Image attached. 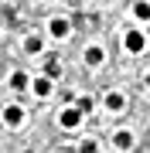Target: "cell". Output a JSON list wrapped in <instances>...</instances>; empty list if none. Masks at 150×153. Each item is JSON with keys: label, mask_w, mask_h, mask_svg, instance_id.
I'll use <instances>...</instances> for the list:
<instances>
[{"label": "cell", "mask_w": 150, "mask_h": 153, "mask_svg": "<svg viewBox=\"0 0 150 153\" xmlns=\"http://www.w3.org/2000/svg\"><path fill=\"white\" fill-rule=\"evenodd\" d=\"M4 123L7 126H21L24 123V112L17 109V105H7V109H4Z\"/></svg>", "instance_id": "4"}, {"label": "cell", "mask_w": 150, "mask_h": 153, "mask_svg": "<svg viewBox=\"0 0 150 153\" xmlns=\"http://www.w3.org/2000/svg\"><path fill=\"white\" fill-rule=\"evenodd\" d=\"M78 153H99V143H96V140H82Z\"/></svg>", "instance_id": "13"}, {"label": "cell", "mask_w": 150, "mask_h": 153, "mask_svg": "<svg viewBox=\"0 0 150 153\" xmlns=\"http://www.w3.org/2000/svg\"><path fill=\"white\" fill-rule=\"evenodd\" d=\"M10 85L17 88V92H21V88H28V75H24V71H14V75H10Z\"/></svg>", "instance_id": "9"}, {"label": "cell", "mask_w": 150, "mask_h": 153, "mask_svg": "<svg viewBox=\"0 0 150 153\" xmlns=\"http://www.w3.org/2000/svg\"><path fill=\"white\" fill-rule=\"evenodd\" d=\"M123 105H126V99H123L119 92H109V95H106V109H109V112H119Z\"/></svg>", "instance_id": "5"}, {"label": "cell", "mask_w": 150, "mask_h": 153, "mask_svg": "<svg viewBox=\"0 0 150 153\" xmlns=\"http://www.w3.org/2000/svg\"><path fill=\"white\" fill-rule=\"evenodd\" d=\"M147 85H150V71H147Z\"/></svg>", "instance_id": "15"}, {"label": "cell", "mask_w": 150, "mask_h": 153, "mask_svg": "<svg viewBox=\"0 0 150 153\" xmlns=\"http://www.w3.org/2000/svg\"><path fill=\"white\" fill-rule=\"evenodd\" d=\"M24 48H28V55H38V51H41V38H28Z\"/></svg>", "instance_id": "12"}, {"label": "cell", "mask_w": 150, "mask_h": 153, "mask_svg": "<svg viewBox=\"0 0 150 153\" xmlns=\"http://www.w3.org/2000/svg\"><path fill=\"white\" fill-rule=\"evenodd\" d=\"M78 123H82V112L78 109H65L61 112V126H65V129H75Z\"/></svg>", "instance_id": "3"}, {"label": "cell", "mask_w": 150, "mask_h": 153, "mask_svg": "<svg viewBox=\"0 0 150 153\" xmlns=\"http://www.w3.org/2000/svg\"><path fill=\"white\" fill-rule=\"evenodd\" d=\"M113 143H116V150H123V153H126L130 146H133V133H130V129H119L116 136H113Z\"/></svg>", "instance_id": "2"}, {"label": "cell", "mask_w": 150, "mask_h": 153, "mask_svg": "<svg viewBox=\"0 0 150 153\" xmlns=\"http://www.w3.org/2000/svg\"><path fill=\"white\" fill-rule=\"evenodd\" d=\"M34 95H41V99H45V95H51V78H45V75H41V78H34Z\"/></svg>", "instance_id": "6"}, {"label": "cell", "mask_w": 150, "mask_h": 153, "mask_svg": "<svg viewBox=\"0 0 150 153\" xmlns=\"http://www.w3.org/2000/svg\"><path fill=\"white\" fill-rule=\"evenodd\" d=\"M123 44H126V51H133V55H140V51L147 48V38L140 31H126V38H123Z\"/></svg>", "instance_id": "1"}, {"label": "cell", "mask_w": 150, "mask_h": 153, "mask_svg": "<svg viewBox=\"0 0 150 153\" xmlns=\"http://www.w3.org/2000/svg\"><path fill=\"white\" fill-rule=\"evenodd\" d=\"M51 34H55V38H65L68 34V21L65 17H55V21H51Z\"/></svg>", "instance_id": "8"}, {"label": "cell", "mask_w": 150, "mask_h": 153, "mask_svg": "<svg viewBox=\"0 0 150 153\" xmlns=\"http://www.w3.org/2000/svg\"><path fill=\"white\" fill-rule=\"evenodd\" d=\"M133 14L140 17V21H150V4H147V0H140V4L133 7Z\"/></svg>", "instance_id": "10"}, {"label": "cell", "mask_w": 150, "mask_h": 153, "mask_svg": "<svg viewBox=\"0 0 150 153\" xmlns=\"http://www.w3.org/2000/svg\"><path fill=\"white\" fill-rule=\"evenodd\" d=\"M102 48H99V44H92V48H85V61H89V65H102Z\"/></svg>", "instance_id": "7"}, {"label": "cell", "mask_w": 150, "mask_h": 153, "mask_svg": "<svg viewBox=\"0 0 150 153\" xmlns=\"http://www.w3.org/2000/svg\"><path fill=\"white\" fill-rule=\"evenodd\" d=\"M58 75H61L58 61H55V58H48V65H45V78H58Z\"/></svg>", "instance_id": "11"}, {"label": "cell", "mask_w": 150, "mask_h": 153, "mask_svg": "<svg viewBox=\"0 0 150 153\" xmlns=\"http://www.w3.org/2000/svg\"><path fill=\"white\" fill-rule=\"evenodd\" d=\"M75 109H78V112H89V109H92V99H78Z\"/></svg>", "instance_id": "14"}]
</instances>
